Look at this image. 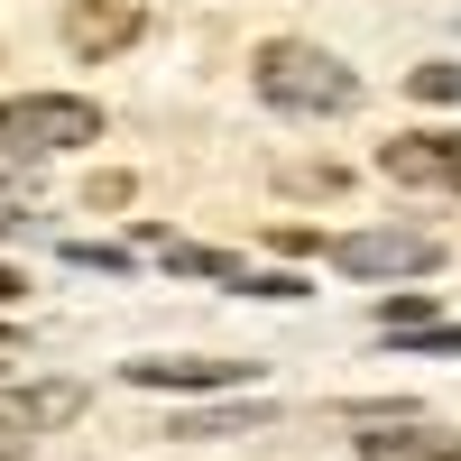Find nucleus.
Wrapping results in <instances>:
<instances>
[{
	"label": "nucleus",
	"instance_id": "obj_1",
	"mask_svg": "<svg viewBox=\"0 0 461 461\" xmlns=\"http://www.w3.org/2000/svg\"><path fill=\"white\" fill-rule=\"evenodd\" d=\"M258 93L277 111H304V121H332V111L360 102V74L341 65L332 47H314V37H267L258 47Z\"/></svg>",
	"mask_w": 461,
	"mask_h": 461
},
{
	"label": "nucleus",
	"instance_id": "obj_2",
	"mask_svg": "<svg viewBox=\"0 0 461 461\" xmlns=\"http://www.w3.org/2000/svg\"><path fill=\"white\" fill-rule=\"evenodd\" d=\"M102 139V111L74 102V93H19L0 102V158H65V148H93Z\"/></svg>",
	"mask_w": 461,
	"mask_h": 461
},
{
	"label": "nucleus",
	"instance_id": "obj_3",
	"mask_svg": "<svg viewBox=\"0 0 461 461\" xmlns=\"http://www.w3.org/2000/svg\"><path fill=\"white\" fill-rule=\"evenodd\" d=\"M332 267L341 277H425V267H443V240H425V230H351V240H332Z\"/></svg>",
	"mask_w": 461,
	"mask_h": 461
},
{
	"label": "nucleus",
	"instance_id": "obj_4",
	"mask_svg": "<svg viewBox=\"0 0 461 461\" xmlns=\"http://www.w3.org/2000/svg\"><path fill=\"white\" fill-rule=\"evenodd\" d=\"M378 167L397 185H425V194H461V130H406L378 148Z\"/></svg>",
	"mask_w": 461,
	"mask_h": 461
},
{
	"label": "nucleus",
	"instance_id": "obj_5",
	"mask_svg": "<svg viewBox=\"0 0 461 461\" xmlns=\"http://www.w3.org/2000/svg\"><path fill=\"white\" fill-rule=\"evenodd\" d=\"M360 461H461V434L434 415H378L360 434Z\"/></svg>",
	"mask_w": 461,
	"mask_h": 461
},
{
	"label": "nucleus",
	"instance_id": "obj_6",
	"mask_svg": "<svg viewBox=\"0 0 461 461\" xmlns=\"http://www.w3.org/2000/svg\"><path fill=\"white\" fill-rule=\"evenodd\" d=\"M84 415V388L74 378H37V388H0V434H47Z\"/></svg>",
	"mask_w": 461,
	"mask_h": 461
},
{
	"label": "nucleus",
	"instance_id": "obj_7",
	"mask_svg": "<svg viewBox=\"0 0 461 461\" xmlns=\"http://www.w3.org/2000/svg\"><path fill=\"white\" fill-rule=\"evenodd\" d=\"M139 37V10L130 0H65V47L74 56H121Z\"/></svg>",
	"mask_w": 461,
	"mask_h": 461
},
{
	"label": "nucleus",
	"instance_id": "obj_8",
	"mask_svg": "<svg viewBox=\"0 0 461 461\" xmlns=\"http://www.w3.org/2000/svg\"><path fill=\"white\" fill-rule=\"evenodd\" d=\"M130 388H194V397H212V388H249V360H130L121 369Z\"/></svg>",
	"mask_w": 461,
	"mask_h": 461
},
{
	"label": "nucleus",
	"instance_id": "obj_9",
	"mask_svg": "<svg viewBox=\"0 0 461 461\" xmlns=\"http://www.w3.org/2000/svg\"><path fill=\"white\" fill-rule=\"evenodd\" d=\"M406 93H415V102H461V65H415Z\"/></svg>",
	"mask_w": 461,
	"mask_h": 461
},
{
	"label": "nucleus",
	"instance_id": "obj_10",
	"mask_svg": "<svg viewBox=\"0 0 461 461\" xmlns=\"http://www.w3.org/2000/svg\"><path fill=\"white\" fill-rule=\"evenodd\" d=\"M425 351H452V360H461V332H452V323H434V332H425Z\"/></svg>",
	"mask_w": 461,
	"mask_h": 461
},
{
	"label": "nucleus",
	"instance_id": "obj_11",
	"mask_svg": "<svg viewBox=\"0 0 461 461\" xmlns=\"http://www.w3.org/2000/svg\"><path fill=\"white\" fill-rule=\"evenodd\" d=\"M19 351H28V341H19V323H0V369H10Z\"/></svg>",
	"mask_w": 461,
	"mask_h": 461
},
{
	"label": "nucleus",
	"instance_id": "obj_12",
	"mask_svg": "<svg viewBox=\"0 0 461 461\" xmlns=\"http://www.w3.org/2000/svg\"><path fill=\"white\" fill-rule=\"evenodd\" d=\"M0 295H19V277H10V267H0Z\"/></svg>",
	"mask_w": 461,
	"mask_h": 461
},
{
	"label": "nucleus",
	"instance_id": "obj_13",
	"mask_svg": "<svg viewBox=\"0 0 461 461\" xmlns=\"http://www.w3.org/2000/svg\"><path fill=\"white\" fill-rule=\"evenodd\" d=\"M0 461H19V443H0Z\"/></svg>",
	"mask_w": 461,
	"mask_h": 461
},
{
	"label": "nucleus",
	"instance_id": "obj_14",
	"mask_svg": "<svg viewBox=\"0 0 461 461\" xmlns=\"http://www.w3.org/2000/svg\"><path fill=\"white\" fill-rule=\"evenodd\" d=\"M10 221H19V212H0V230H10Z\"/></svg>",
	"mask_w": 461,
	"mask_h": 461
}]
</instances>
